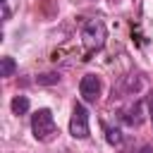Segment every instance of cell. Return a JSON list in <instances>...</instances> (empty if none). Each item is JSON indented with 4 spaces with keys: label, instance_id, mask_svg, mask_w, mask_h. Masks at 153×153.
<instances>
[{
    "label": "cell",
    "instance_id": "cell-10",
    "mask_svg": "<svg viewBox=\"0 0 153 153\" xmlns=\"http://www.w3.org/2000/svg\"><path fill=\"white\" fill-rule=\"evenodd\" d=\"M0 5H2V19L7 22V19H10V7H7V0H0Z\"/></svg>",
    "mask_w": 153,
    "mask_h": 153
},
{
    "label": "cell",
    "instance_id": "cell-9",
    "mask_svg": "<svg viewBox=\"0 0 153 153\" xmlns=\"http://www.w3.org/2000/svg\"><path fill=\"white\" fill-rule=\"evenodd\" d=\"M36 81H38L41 86H50V84H57V81H60V74H55V72H48V74H41V76H36Z\"/></svg>",
    "mask_w": 153,
    "mask_h": 153
},
{
    "label": "cell",
    "instance_id": "cell-1",
    "mask_svg": "<svg viewBox=\"0 0 153 153\" xmlns=\"http://www.w3.org/2000/svg\"><path fill=\"white\" fill-rule=\"evenodd\" d=\"M31 131L38 141H53L57 134V124L53 120V112L48 108H41L31 115Z\"/></svg>",
    "mask_w": 153,
    "mask_h": 153
},
{
    "label": "cell",
    "instance_id": "cell-11",
    "mask_svg": "<svg viewBox=\"0 0 153 153\" xmlns=\"http://www.w3.org/2000/svg\"><path fill=\"white\" fill-rule=\"evenodd\" d=\"M139 153H153V148H151V146H141V148H139Z\"/></svg>",
    "mask_w": 153,
    "mask_h": 153
},
{
    "label": "cell",
    "instance_id": "cell-6",
    "mask_svg": "<svg viewBox=\"0 0 153 153\" xmlns=\"http://www.w3.org/2000/svg\"><path fill=\"white\" fill-rule=\"evenodd\" d=\"M103 129H105V139H108V143L110 146H120L122 143V131L117 129V127H110V124H103Z\"/></svg>",
    "mask_w": 153,
    "mask_h": 153
},
{
    "label": "cell",
    "instance_id": "cell-4",
    "mask_svg": "<svg viewBox=\"0 0 153 153\" xmlns=\"http://www.w3.org/2000/svg\"><path fill=\"white\" fill-rule=\"evenodd\" d=\"M79 93L86 103H96L100 96V79L96 74H84L79 81Z\"/></svg>",
    "mask_w": 153,
    "mask_h": 153
},
{
    "label": "cell",
    "instance_id": "cell-2",
    "mask_svg": "<svg viewBox=\"0 0 153 153\" xmlns=\"http://www.w3.org/2000/svg\"><path fill=\"white\" fill-rule=\"evenodd\" d=\"M105 38H108V29L100 19H91L84 24L81 29V41H84V48L86 53H96L105 45Z\"/></svg>",
    "mask_w": 153,
    "mask_h": 153
},
{
    "label": "cell",
    "instance_id": "cell-3",
    "mask_svg": "<svg viewBox=\"0 0 153 153\" xmlns=\"http://www.w3.org/2000/svg\"><path fill=\"white\" fill-rule=\"evenodd\" d=\"M69 134L74 139H86L88 136V112L81 103H74L72 117H69Z\"/></svg>",
    "mask_w": 153,
    "mask_h": 153
},
{
    "label": "cell",
    "instance_id": "cell-8",
    "mask_svg": "<svg viewBox=\"0 0 153 153\" xmlns=\"http://www.w3.org/2000/svg\"><path fill=\"white\" fill-rule=\"evenodd\" d=\"M14 69H17V65H14V60L12 57H0V74L2 76H12L14 74Z\"/></svg>",
    "mask_w": 153,
    "mask_h": 153
},
{
    "label": "cell",
    "instance_id": "cell-5",
    "mask_svg": "<svg viewBox=\"0 0 153 153\" xmlns=\"http://www.w3.org/2000/svg\"><path fill=\"white\" fill-rule=\"evenodd\" d=\"M122 120L127 122V124H141V103H136V105H131L129 110H124L122 112Z\"/></svg>",
    "mask_w": 153,
    "mask_h": 153
},
{
    "label": "cell",
    "instance_id": "cell-7",
    "mask_svg": "<svg viewBox=\"0 0 153 153\" xmlns=\"http://www.w3.org/2000/svg\"><path fill=\"white\" fill-rule=\"evenodd\" d=\"M12 112L14 115H26L29 112V98L26 96H14L12 98Z\"/></svg>",
    "mask_w": 153,
    "mask_h": 153
}]
</instances>
